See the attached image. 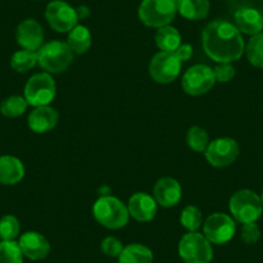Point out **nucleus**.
I'll return each instance as SVG.
<instances>
[{"label":"nucleus","mask_w":263,"mask_h":263,"mask_svg":"<svg viewBox=\"0 0 263 263\" xmlns=\"http://www.w3.org/2000/svg\"><path fill=\"white\" fill-rule=\"evenodd\" d=\"M214 77H216V82L219 83H229L236 75L235 67L232 63H218L213 69Z\"/></svg>","instance_id":"32"},{"label":"nucleus","mask_w":263,"mask_h":263,"mask_svg":"<svg viewBox=\"0 0 263 263\" xmlns=\"http://www.w3.org/2000/svg\"><path fill=\"white\" fill-rule=\"evenodd\" d=\"M22 254L31 260L44 259L50 252V244L42 234L35 231L25 232L18 240Z\"/></svg>","instance_id":"16"},{"label":"nucleus","mask_w":263,"mask_h":263,"mask_svg":"<svg viewBox=\"0 0 263 263\" xmlns=\"http://www.w3.org/2000/svg\"><path fill=\"white\" fill-rule=\"evenodd\" d=\"M260 200H262V205H263V191H262V195H260Z\"/></svg>","instance_id":"36"},{"label":"nucleus","mask_w":263,"mask_h":263,"mask_svg":"<svg viewBox=\"0 0 263 263\" xmlns=\"http://www.w3.org/2000/svg\"><path fill=\"white\" fill-rule=\"evenodd\" d=\"M25 176V166L16 156H0V184L12 186L22 181Z\"/></svg>","instance_id":"19"},{"label":"nucleus","mask_w":263,"mask_h":263,"mask_svg":"<svg viewBox=\"0 0 263 263\" xmlns=\"http://www.w3.org/2000/svg\"><path fill=\"white\" fill-rule=\"evenodd\" d=\"M55 93H57V87L52 75L48 72H39L32 75L27 80L24 97L29 106L40 107V106H49L55 98Z\"/></svg>","instance_id":"6"},{"label":"nucleus","mask_w":263,"mask_h":263,"mask_svg":"<svg viewBox=\"0 0 263 263\" xmlns=\"http://www.w3.org/2000/svg\"><path fill=\"white\" fill-rule=\"evenodd\" d=\"M260 239V229L255 222L244 223L241 227V240L245 244H255Z\"/></svg>","instance_id":"33"},{"label":"nucleus","mask_w":263,"mask_h":263,"mask_svg":"<svg viewBox=\"0 0 263 263\" xmlns=\"http://www.w3.org/2000/svg\"><path fill=\"white\" fill-rule=\"evenodd\" d=\"M126 206L129 216L138 222L153 221L158 212V203L147 192H136L132 195Z\"/></svg>","instance_id":"13"},{"label":"nucleus","mask_w":263,"mask_h":263,"mask_svg":"<svg viewBox=\"0 0 263 263\" xmlns=\"http://www.w3.org/2000/svg\"><path fill=\"white\" fill-rule=\"evenodd\" d=\"M93 216L98 223L110 230L123 229L130 218L128 206L120 199L110 195L97 199L93 205Z\"/></svg>","instance_id":"2"},{"label":"nucleus","mask_w":263,"mask_h":263,"mask_svg":"<svg viewBox=\"0 0 263 263\" xmlns=\"http://www.w3.org/2000/svg\"><path fill=\"white\" fill-rule=\"evenodd\" d=\"M37 54V63L48 74H61L67 70L74 60V52L69 44L60 40H53L42 45Z\"/></svg>","instance_id":"3"},{"label":"nucleus","mask_w":263,"mask_h":263,"mask_svg":"<svg viewBox=\"0 0 263 263\" xmlns=\"http://www.w3.org/2000/svg\"><path fill=\"white\" fill-rule=\"evenodd\" d=\"M177 14L176 0H142L138 18L143 25L160 29L171 24Z\"/></svg>","instance_id":"4"},{"label":"nucleus","mask_w":263,"mask_h":263,"mask_svg":"<svg viewBox=\"0 0 263 263\" xmlns=\"http://www.w3.org/2000/svg\"><path fill=\"white\" fill-rule=\"evenodd\" d=\"M27 106H29V103L25 100V97L11 96L2 102L0 112L7 118H18V116L24 115L25 111L27 110Z\"/></svg>","instance_id":"27"},{"label":"nucleus","mask_w":263,"mask_h":263,"mask_svg":"<svg viewBox=\"0 0 263 263\" xmlns=\"http://www.w3.org/2000/svg\"><path fill=\"white\" fill-rule=\"evenodd\" d=\"M216 84V77L208 65H194L183 74L182 88L190 96H203Z\"/></svg>","instance_id":"9"},{"label":"nucleus","mask_w":263,"mask_h":263,"mask_svg":"<svg viewBox=\"0 0 263 263\" xmlns=\"http://www.w3.org/2000/svg\"><path fill=\"white\" fill-rule=\"evenodd\" d=\"M20 221L17 217L7 214L0 219V239L2 241H14L20 235Z\"/></svg>","instance_id":"30"},{"label":"nucleus","mask_w":263,"mask_h":263,"mask_svg":"<svg viewBox=\"0 0 263 263\" xmlns=\"http://www.w3.org/2000/svg\"><path fill=\"white\" fill-rule=\"evenodd\" d=\"M179 257L186 263H211L213 259L212 242L199 232L183 235L178 244Z\"/></svg>","instance_id":"7"},{"label":"nucleus","mask_w":263,"mask_h":263,"mask_svg":"<svg viewBox=\"0 0 263 263\" xmlns=\"http://www.w3.org/2000/svg\"><path fill=\"white\" fill-rule=\"evenodd\" d=\"M37 63L36 52L22 49L14 53L11 58L12 69L17 72H27L34 69Z\"/></svg>","instance_id":"25"},{"label":"nucleus","mask_w":263,"mask_h":263,"mask_svg":"<svg viewBox=\"0 0 263 263\" xmlns=\"http://www.w3.org/2000/svg\"><path fill=\"white\" fill-rule=\"evenodd\" d=\"M16 39L24 49L37 52L44 42V30L36 20H24L17 27Z\"/></svg>","instance_id":"14"},{"label":"nucleus","mask_w":263,"mask_h":263,"mask_svg":"<svg viewBox=\"0 0 263 263\" xmlns=\"http://www.w3.org/2000/svg\"><path fill=\"white\" fill-rule=\"evenodd\" d=\"M235 26L240 32L247 35H257L263 30V16L254 8L242 7L235 12Z\"/></svg>","instance_id":"18"},{"label":"nucleus","mask_w":263,"mask_h":263,"mask_svg":"<svg viewBox=\"0 0 263 263\" xmlns=\"http://www.w3.org/2000/svg\"><path fill=\"white\" fill-rule=\"evenodd\" d=\"M204 154L212 166L224 168L236 160L240 154V147L234 138L221 137L211 141Z\"/></svg>","instance_id":"11"},{"label":"nucleus","mask_w":263,"mask_h":263,"mask_svg":"<svg viewBox=\"0 0 263 263\" xmlns=\"http://www.w3.org/2000/svg\"><path fill=\"white\" fill-rule=\"evenodd\" d=\"M192 53H194V50H192L191 45L181 44L178 47V49L174 52V54L179 58V61H181V62H186V61H189L190 58L192 57Z\"/></svg>","instance_id":"34"},{"label":"nucleus","mask_w":263,"mask_h":263,"mask_svg":"<svg viewBox=\"0 0 263 263\" xmlns=\"http://www.w3.org/2000/svg\"><path fill=\"white\" fill-rule=\"evenodd\" d=\"M58 119L60 116H58L55 108L50 107V106H40V107H35L30 112L27 124L32 132L43 135V133H47L55 128V125L58 124Z\"/></svg>","instance_id":"17"},{"label":"nucleus","mask_w":263,"mask_h":263,"mask_svg":"<svg viewBox=\"0 0 263 263\" xmlns=\"http://www.w3.org/2000/svg\"><path fill=\"white\" fill-rule=\"evenodd\" d=\"M119 263H153V250L142 244H129L119 255Z\"/></svg>","instance_id":"22"},{"label":"nucleus","mask_w":263,"mask_h":263,"mask_svg":"<svg viewBox=\"0 0 263 263\" xmlns=\"http://www.w3.org/2000/svg\"><path fill=\"white\" fill-rule=\"evenodd\" d=\"M187 145L195 153H205L209 145V136L208 132L201 126L194 125L187 130Z\"/></svg>","instance_id":"24"},{"label":"nucleus","mask_w":263,"mask_h":263,"mask_svg":"<svg viewBox=\"0 0 263 263\" xmlns=\"http://www.w3.org/2000/svg\"><path fill=\"white\" fill-rule=\"evenodd\" d=\"M177 12L190 21H200L209 13V0H176Z\"/></svg>","instance_id":"20"},{"label":"nucleus","mask_w":263,"mask_h":263,"mask_svg":"<svg viewBox=\"0 0 263 263\" xmlns=\"http://www.w3.org/2000/svg\"><path fill=\"white\" fill-rule=\"evenodd\" d=\"M155 43L161 52H176L182 44V37L176 27L166 25L158 29L155 35Z\"/></svg>","instance_id":"23"},{"label":"nucleus","mask_w":263,"mask_h":263,"mask_svg":"<svg viewBox=\"0 0 263 263\" xmlns=\"http://www.w3.org/2000/svg\"><path fill=\"white\" fill-rule=\"evenodd\" d=\"M230 212L232 217L242 224L257 222L263 212L260 196L252 190H240L230 199Z\"/></svg>","instance_id":"5"},{"label":"nucleus","mask_w":263,"mask_h":263,"mask_svg":"<svg viewBox=\"0 0 263 263\" xmlns=\"http://www.w3.org/2000/svg\"><path fill=\"white\" fill-rule=\"evenodd\" d=\"M124 245L118 237L114 236H107L102 240L101 242V250L105 253L108 257H119L120 253L123 252Z\"/></svg>","instance_id":"31"},{"label":"nucleus","mask_w":263,"mask_h":263,"mask_svg":"<svg viewBox=\"0 0 263 263\" xmlns=\"http://www.w3.org/2000/svg\"><path fill=\"white\" fill-rule=\"evenodd\" d=\"M247 58L253 66L263 69V34L253 35L245 47Z\"/></svg>","instance_id":"26"},{"label":"nucleus","mask_w":263,"mask_h":263,"mask_svg":"<svg viewBox=\"0 0 263 263\" xmlns=\"http://www.w3.org/2000/svg\"><path fill=\"white\" fill-rule=\"evenodd\" d=\"M0 263H24V254L17 241H0Z\"/></svg>","instance_id":"29"},{"label":"nucleus","mask_w":263,"mask_h":263,"mask_svg":"<svg viewBox=\"0 0 263 263\" xmlns=\"http://www.w3.org/2000/svg\"><path fill=\"white\" fill-rule=\"evenodd\" d=\"M154 199L163 208L176 206L182 199L181 184L172 177H163L154 186Z\"/></svg>","instance_id":"15"},{"label":"nucleus","mask_w":263,"mask_h":263,"mask_svg":"<svg viewBox=\"0 0 263 263\" xmlns=\"http://www.w3.org/2000/svg\"><path fill=\"white\" fill-rule=\"evenodd\" d=\"M67 44L75 54H84L92 47V34L89 29L83 25H77L67 36Z\"/></svg>","instance_id":"21"},{"label":"nucleus","mask_w":263,"mask_h":263,"mask_svg":"<svg viewBox=\"0 0 263 263\" xmlns=\"http://www.w3.org/2000/svg\"><path fill=\"white\" fill-rule=\"evenodd\" d=\"M45 20L54 31L70 32L78 25L77 9L62 0H54L45 8Z\"/></svg>","instance_id":"10"},{"label":"nucleus","mask_w":263,"mask_h":263,"mask_svg":"<svg viewBox=\"0 0 263 263\" xmlns=\"http://www.w3.org/2000/svg\"><path fill=\"white\" fill-rule=\"evenodd\" d=\"M182 62L174 52H159L151 58L148 74L159 84L173 83L181 74Z\"/></svg>","instance_id":"8"},{"label":"nucleus","mask_w":263,"mask_h":263,"mask_svg":"<svg viewBox=\"0 0 263 263\" xmlns=\"http://www.w3.org/2000/svg\"><path fill=\"white\" fill-rule=\"evenodd\" d=\"M181 224L189 232H196L200 229L201 223H203V214L201 211L195 205H187L181 212V217H179Z\"/></svg>","instance_id":"28"},{"label":"nucleus","mask_w":263,"mask_h":263,"mask_svg":"<svg viewBox=\"0 0 263 263\" xmlns=\"http://www.w3.org/2000/svg\"><path fill=\"white\" fill-rule=\"evenodd\" d=\"M77 13H78V17H79V20H84L89 16L90 12L87 7L82 6V7H79V8H77Z\"/></svg>","instance_id":"35"},{"label":"nucleus","mask_w":263,"mask_h":263,"mask_svg":"<svg viewBox=\"0 0 263 263\" xmlns=\"http://www.w3.org/2000/svg\"><path fill=\"white\" fill-rule=\"evenodd\" d=\"M201 42L206 55L217 63H232L240 60L245 52L241 32L234 24L223 20L206 25Z\"/></svg>","instance_id":"1"},{"label":"nucleus","mask_w":263,"mask_h":263,"mask_svg":"<svg viewBox=\"0 0 263 263\" xmlns=\"http://www.w3.org/2000/svg\"><path fill=\"white\" fill-rule=\"evenodd\" d=\"M236 224L232 217L224 213H213L204 222V236L212 244H226L234 237Z\"/></svg>","instance_id":"12"}]
</instances>
